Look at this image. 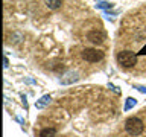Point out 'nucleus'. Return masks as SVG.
Here are the masks:
<instances>
[{
  "mask_svg": "<svg viewBox=\"0 0 146 137\" xmlns=\"http://www.w3.org/2000/svg\"><path fill=\"white\" fill-rule=\"evenodd\" d=\"M125 130L129 136L137 137L145 131V123L139 117H129V119H126V122H125Z\"/></svg>",
  "mask_w": 146,
  "mask_h": 137,
  "instance_id": "f257e3e1",
  "label": "nucleus"
},
{
  "mask_svg": "<svg viewBox=\"0 0 146 137\" xmlns=\"http://www.w3.org/2000/svg\"><path fill=\"white\" fill-rule=\"evenodd\" d=\"M81 55L87 63H99L104 59V52L99 49H94V47H85Z\"/></svg>",
  "mask_w": 146,
  "mask_h": 137,
  "instance_id": "7ed1b4c3",
  "label": "nucleus"
},
{
  "mask_svg": "<svg viewBox=\"0 0 146 137\" xmlns=\"http://www.w3.org/2000/svg\"><path fill=\"white\" fill-rule=\"evenodd\" d=\"M117 64L125 68H129V67H134L137 64V55L134 52H131V50H120V52L117 53Z\"/></svg>",
  "mask_w": 146,
  "mask_h": 137,
  "instance_id": "f03ea898",
  "label": "nucleus"
},
{
  "mask_svg": "<svg viewBox=\"0 0 146 137\" xmlns=\"http://www.w3.org/2000/svg\"><path fill=\"white\" fill-rule=\"evenodd\" d=\"M55 136H56L55 128H43L40 132V137H55Z\"/></svg>",
  "mask_w": 146,
  "mask_h": 137,
  "instance_id": "39448f33",
  "label": "nucleus"
},
{
  "mask_svg": "<svg viewBox=\"0 0 146 137\" xmlns=\"http://www.w3.org/2000/svg\"><path fill=\"white\" fill-rule=\"evenodd\" d=\"M87 40L91 41V43L96 44V46H99L105 41V34L100 29H93V31H90L88 34H87Z\"/></svg>",
  "mask_w": 146,
  "mask_h": 137,
  "instance_id": "20e7f679",
  "label": "nucleus"
},
{
  "mask_svg": "<svg viewBox=\"0 0 146 137\" xmlns=\"http://www.w3.org/2000/svg\"><path fill=\"white\" fill-rule=\"evenodd\" d=\"M46 5H47V8L49 9H58V8H61V0H44Z\"/></svg>",
  "mask_w": 146,
  "mask_h": 137,
  "instance_id": "423d86ee",
  "label": "nucleus"
}]
</instances>
